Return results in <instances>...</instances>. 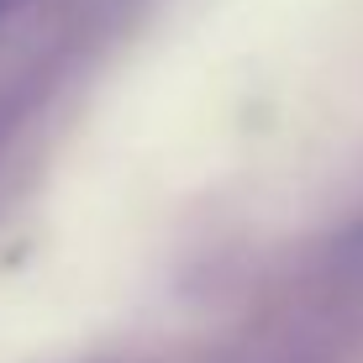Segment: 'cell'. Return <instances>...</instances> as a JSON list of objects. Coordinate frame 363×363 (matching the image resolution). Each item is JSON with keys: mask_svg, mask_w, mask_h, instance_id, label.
Returning a JSON list of instances; mask_svg holds the SVG:
<instances>
[{"mask_svg": "<svg viewBox=\"0 0 363 363\" xmlns=\"http://www.w3.org/2000/svg\"><path fill=\"white\" fill-rule=\"evenodd\" d=\"M21 6V0H0V16H6V11H16Z\"/></svg>", "mask_w": 363, "mask_h": 363, "instance_id": "2", "label": "cell"}, {"mask_svg": "<svg viewBox=\"0 0 363 363\" xmlns=\"http://www.w3.org/2000/svg\"><path fill=\"white\" fill-rule=\"evenodd\" d=\"M347 258H353V264H363V221H358V232L347 237Z\"/></svg>", "mask_w": 363, "mask_h": 363, "instance_id": "1", "label": "cell"}]
</instances>
